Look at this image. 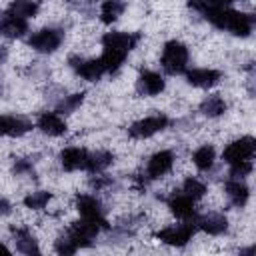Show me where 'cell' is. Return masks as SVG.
Masks as SVG:
<instances>
[{
	"label": "cell",
	"mask_w": 256,
	"mask_h": 256,
	"mask_svg": "<svg viewBox=\"0 0 256 256\" xmlns=\"http://www.w3.org/2000/svg\"><path fill=\"white\" fill-rule=\"evenodd\" d=\"M30 130H32V122L26 116H20V114L8 116V136L20 138V136H24Z\"/></svg>",
	"instance_id": "cell-26"
},
{
	"label": "cell",
	"mask_w": 256,
	"mask_h": 256,
	"mask_svg": "<svg viewBox=\"0 0 256 256\" xmlns=\"http://www.w3.org/2000/svg\"><path fill=\"white\" fill-rule=\"evenodd\" d=\"M28 32V22L24 18H18L10 14L8 10L0 14V36L4 38H20Z\"/></svg>",
	"instance_id": "cell-17"
},
{
	"label": "cell",
	"mask_w": 256,
	"mask_h": 256,
	"mask_svg": "<svg viewBox=\"0 0 256 256\" xmlns=\"http://www.w3.org/2000/svg\"><path fill=\"white\" fill-rule=\"evenodd\" d=\"M254 148H256V142L252 136H242L234 142H230L224 152H222V160L230 166V164H236V162H242V160H252L254 156Z\"/></svg>",
	"instance_id": "cell-8"
},
{
	"label": "cell",
	"mask_w": 256,
	"mask_h": 256,
	"mask_svg": "<svg viewBox=\"0 0 256 256\" xmlns=\"http://www.w3.org/2000/svg\"><path fill=\"white\" fill-rule=\"evenodd\" d=\"M230 2H234V0H206L208 6H228Z\"/></svg>",
	"instance_id": "cell-35"
},
{
	"label": "cell",
	"mask_w": 256,
	"mask_h": 256,
	"mask_svg": "<svg viewBox=\"0 0 256 256\" xmlns=\"http://www.w3.org/2000/svg\"><path fill=\"white\" fill-rule=\"evenodd\" d=\"M76 210H78V214L82 218L98 222L102 226V230L110 228V224H108V220L104 216V206H102V202L96 196H92V194H78L76 196Z\"/></svg>",
	"instance_id": "cell-6"
},
{
	"label": "cell",
	"mask_w": 256,
	"mask_h": 256,
	"mask_svg": "<svg viewBox=\"0 0 256 256\" xmlns=\"http://www.w3.org/2000/svg\"><path fill=\"white\" fill-rule=\"evenodd\" d=\"M196 230H198L196 220H184V224H172V226L158 230L156 238L164 244H170V246H184L192 240Z\"/></svg>",
	"instance_id": "cell-3"
},
{
	"label": "cell",
	"mask_w": 256,
	"mask_h": 256,
	"mask_svg": "<svg viewBox=\"0 0 256 256\" xmlns=\"http://www.w3.org/2000/svg\"><path fill=\"white\" fill-rule=\"evenodd\" d=\"M224 190H226V196L232 206H236V208L246 206V202L250 198V188L244 184L242 178H228L224 184Z\"/></svg>",
	"instance_id": "cell-19"
},
{
	"label": "cell",
	"mask_w": 256,
	"mask_h": 256,
	"mask_svg": "<svg viewBox=\"0 0 256 256\" xmlns=\"http://www.w3.org/2000/svg\"><path fill=\"white\" fill-rule=\"evenodd\" d=\"M14 172L16 174H28V172H32V162L30 160H18L14 164Z\"/></svg>",
	"instance_id": "cell-32"
},
{
	"label": "cell",
	"mask_w": 256,
	"mask_h": 256,
	"mask_svg": "<svg viewBox=\"0 0 256 256\" xmlns=\"http://www.w3.org/2000/svg\"><path fill=\"white\" fill-rule=\"evenodd\" d=\"M180 190H182L188 198H192V200L196 202V200H200V198L206 194V184H204V182H200L198 178H192V176H190V178H186V180H184V184H182V188H180Z\"/></svg>",
	"instance_id": "cell-28"
},
{
	"label": "cell",
	"mask_w": 256,
	"mask_h": 256,
	"mask_svg": "<svg viewBox=\"0 0 256 256\" xmlns=\"http://www.w3.org/2000/svg\"><path fill=\"white\" fill-rule=\"evenodd\" d=\"M0 252H4V254H8L10 250H8V246H6V244H2V242H0Z\"/></svg>",
	"instance_id": "cell-36"
},
{
	"label": "cell",
	"mask_w": 256,
	"mask_h": 256,
	"mask_svg": "<svg viewBox=\"0 0 256 256\" xmlns=\"http://www.w3.org/2000/svg\"><path fill=\"white\" fill-rule=\"evenodd\" d=\"M84 102V94L82 92H76V94H64L58 102H56V112L58 114H72L80 104Z\"/></svg>",
	"instance_id": "cell-27"
},
{
	"label": "cell",
	"mask_w": 256,
	"mask_h": 256,
	"mask_svg": "<svg viewBox=\"0 0 256 256\" xmlns=\"http://www.w3.org/2000/svg\"><path fill=\"white\" fill-rule=\"evenodd\" d=\"M200 112L208 118H216V116H222L226 112V102L222 96L218 94H212V96H206L202 102H200Z\"/></svg>",
	"instance_id": "cell-24"
},
{
	"label": "cell",
	"mask_w": 256,
	"mask_h": 256,
	"mask_svg": "<svg viewBox=\"0 0 256 256\" xmlns=\"http://www.w3.org/2000/svg\"><path fill=\"white\" fill-rule=\"evenodd\" d=\"M196 226L198 230L210 234V236H220L228 230V218L220 212H206L202 216H196Z\"/></svg>",
	"instance_id": "cell-15"
},
{
	"label": "cell",
	"mask_w": 256,
	"mask_h": 256,
	"mask_svg": "<svg viewBox=\"0 0 256 256\" xmlns=\"http://www.w3.org/2000/svg\"><path fill=\"white\" fill-rule=\"evenodd\" d=\"M62 40H64V32L60 28H42L28 38V46L36 52L52 54L60 48Z\"/></svg>",
	"instance_id": "cell-4"
},
{
	"label": "cell",
	"mask_w": 256,
	"mask_h": 256,
	"mask_svg": "<svg viewBox=\"0 0 256 256\" xmlns=\"http://www.w3.org/2000/svg\"><path fill=\"white\" fill-rule=\"evenodd\" d=\"M68 64L80 78H84L88 82H96L106 74V68H104L100 58H88L86 60V58H80V56H70Z\"/></svg>",
	"instance_id": "cell-7"
},
{
	"label": "cell",
	"mask_w": 256,
	"mask_h": 256,
	"mask_svg": "<svg viewBox=\"0 0 256 256\" xmlns=\"http://www.w3.org/2000/svg\"><path fill=\"white\" fill-rule=\"evenodd\" d=\"M0 136H8V116L0 114Z\"/></svg>",
	"instance_id": "cell-34"
},
{
	"label": "cell",
	"mask_w": 256,
	"mask_h": 256,
	"mask_svg": "<svg viewBox=\"0 0 256 256\" xmlns=\"http://www.w3.org/2000/svg\"><path fill=\"white\" fill-rule=\"evenodd\" d=\"M166 204H168L170 212H172L176 218H180V220H194V218H196V206H194V200L188 198L182 190L172 192V194L168 196Z\"/></svg>",
	"instance_id": "cell-11"
},
{
	"label": "cell",
	"mask_w": 256,
	"mask_h": 256,
	"mask_svg": "<svg viewBox=\"0 0 256 256\" xmlns=\"http://www.w3.org/2000/svg\"><path fill=\"white\" fill-rule=\"evenodd\" d=\"M36 128L48 136H62L66 132V122L62 118V114H58L56 110H46V112L38 114Z\"/></svg>",
	"instance_id": "cell-14"
},
{
	"label": "cell",
	"mask_w": 256,
	"mask_h": 256,
	"mask_svg": "<svg viewBox=\"0 0 256 256\" xmlns=\"http://www.w3.org/2000/svg\"><path fill=\"white\" fill-rule=\"evenodd\" d=\"M252 172V160H242L236 164H230V178H244Z\"/></svg>",
	"instance_id": "cell-31"
},
{
	"label": "cell",
	"mask_w": 256,
	"mask_h": 256,
	"mask_svg": "<svg viewBox=\"0 0 256 256\" xmlns=\"http://www.w3.org/2000/svg\"><path fill=\"white\" fill-rule=\"evenodd\" d=\"M124 10H126L124 0H104L100 4V20L104 24H112L124 14Z\"/></svg>",
	"instance_id": "cell-22"
},
{
	"label": "cell",
	"mask_w": 256,
	"mask_h": 256,
	"mask_svg": "<svg viewBox=\"0 0 256 256\" xmlns=\"http://www.w3.org/2000/svg\"><path fill=\"white\" fill-rule=\"evenodd\" d=\"M192 162H194V166H196L198 170L208 172V170L214 166V162H216V152H214V148H212L210 144H204V146L196 148L194 154H192Z\"/></svg>",
	"instance_id": "cell-23"
},
{
	"label": "cell",
	"mask_w": 256,
	"mask_h": 256,
	"mask_svg": "<svg viewBox=\"0 0 256 256\" xmlns=\"http://www.w3.org/2000/svg\"><path fill=\"white\" fill-rule=\"evenodd\" d=\"M112 162H114V154H112V152H108V150L88 152V158H86V166H84V170H88L90 174H100V172H104Z\"/></svg>",
	"instance_id": "cell-21"
},
{
	"label": "cell",
	"mask_w": 256,
	"mask_h": 256,
	"mask_svg": "<svg viewBox=\"0 0 256 256\" xmlns=\"http://www.w3.org/2000/svg\"><path fill=\"white\" fill-rule=\"evenodd\" d=\"M86 158H88V150L80 148V146H68L60 152L58 160L62 164V168L66 172H74V170H84L86 166Z\"/></svg>",
	"instance_id": "cell-16"
},
{
	"label": "cell",
	"mask_w": 256,
	"mask_h": 256,
	"mask_svg": "<svg viewBox=\"0 0 256 256\" xmlns=\"http://www.w3.org/2000/svg\"><path fill=\"white\" fill-rule=\"evenodd\" d=\"M164 86H166L164 76L158 74V72H154V70L140 72V76L136 80V90L142 96H158L164 90Z\"/></svg>",
	"instance_id": "cell-13"
},
{
	"label": "cell",
	"mask_w": 256,
	"mask_h": 256,
	"mask_svg": "<svg viewBox=\"0 0 256 256\" xmlns=\"http://www.w3.org/2000/svg\"><path fill=\"white\" fill-rule=\"evenodd\" d=\"M174 166V154L170 150H160L156 154L150 156L148 164H146V176L150 180H158L164 174H168Z\"/></svg>",
	"instance_id": "cell-12"
},
{
	"label": "cell",
	"mask_w": 256,
	"mask_h": 256,
	"mask_svg": "<svg viewBox=\"0 0 256 256\" xmlns=\"http://www.w3.org/2000/svg\"><path fill=\"white\" fill-rule=\"evenodd\" d=\"M54 250L58 252V254H62V256H70V254H74V252H78V244L64 232L58 240H56V244H54Z\"/></svg>",
	"instance_id": "cell-30"
},
{
	"label": "cell",
	"mask_w": 256,
	"mask_h": 256,
	"mask_svg": "<svg viewBox=\"0 0 256 256\" xmlns=\"http://www.w3.org/2000/svg\"><path fill=\"white\" fill-rule=\"evenodd\" d=\"M12 236H14V242H16V250L22 252V254H38L40 248H38V240L32 236V232L24 226H16L12 228Z\"/></svg>",
	"instance_id": "cell-20"
},
{
	"label": "cell",
	"mask_w": 256,
	"mask_h": 256,
	"mask_svg": "<svg viewBox=\"0 0 256 256\" xmlns=\"http://www.w3.org/2000/svg\"><path fill=\"white\" fill-rule=\"evenodd\" d=\"M10 210H12V204H10L6 198H2V196H0V216H6Z\"/></svg>",
	"instance_id": "cell-33"
},
{
	"label": "cell",
	"mask_w": 256,
	"mask_h": 256,
	"mask_svg": "<svg viewBox=\"0 0 256 256\" xmlns=\"http://www.w3.org/2000/svg\"><path fill=\"white\" fill-rule=\"evenodd\" d=\"M102 226L94 220H88V218H82V220H76L70 224V228L66 230V234L78 244V248H84V246H90L92 240L100 234Z\"/></svg>",
	"instance_id": "cell-9"
},
{
	"label": "cell",
	"mask_w": 256,
	"mask_h": 256,
	"mask_svg": "<svg viewBox=\"0 0 256 256\" xmlns=\"http://www.w3.org/2000/svg\"><path fill=\"white\" fill-rule=\"evenodd\" d=\"M188 58H190V52H188L186 44H182L178 40H170L162 48L160 62L168 74L176 76V74H184L188 70Z\"/></svg>",
	"instance_id": "cell-2"
},
{
	"label": "cell",
	"mask_w": 256,
	"mask_h": 256,
	"mask_svg": "<svg viewBox=\"0 0 256 256\" xmlns=\"http://www.w3.org/2000/svg\"><path fill=\"white\" fill-rule=\"evenodd\" d=\"M252 28H254V18H252L250 14L226 8V16H224L222 30H228V32L234 34V36L246 38V36H250Z\"/></svg>",
	"instance_id": "cell-10"
},
{
	"label": "cell",
	"mask_w": 256,
	"mask_h": 256,
	"mask_svg": "<svg viewBox=\"0 0 256 256\" xmlns=\"http://www.w3.org/2000/svg\"><path fill=\"white\" fill-rule=\"evenodd\" d=\"M52 194L46 192V190H36V192H30L26 198H24V206L30 208V210H42L48 206Z\"/></svg>",
	"instance_id": "cell-29"
},
{
	"label": "cell",
	"mask_w": 256,
	"mask_h": 256,
	"mask_svg": "<svg viewBox=\"0 0 256 256\" xmlns=\"http://www.w3.org/2000/svg\"><path fill=\"white\" fill-rule=\"evenodd\" d=\"M184 74H186L188 84L196 88H212L222 78V74L214 68H192V70H186Z\"/></svg>",
	"instance_id": "cell-18"
},
{
	"label": "cell",
	"mask_w": 256,
	"mask_h": 256,
	"mask_svg": "<svg viewBox=\"0 0 256 256\" xmlns=\"http://www.w3.org/2000/svg\"><path fill=\"white\" fill-rule=\"evenodd\" d=\"M140 40V34L136 32H106L102 36V64L106 68V72H116L122 62L126 60L128 52L132 48H136Z\"/></svg>",
	"instance_id": "cell-1"
},
{
	"label": "cell",
	"mask_w": 256,
	"mask_h": 256,
	"mask_svg": "<svg viewBox=\"0 0 256 256\" xmlns=\"http://www.w3.org/2000/svg\"><path fill=\"white\" fill-rule=\"evenodd\" d=\"M8 12L18 18H34L38 14V2L36 0H12L8 6Z\"/></svg>",
	"instance_id": "cell-25"
},
{
	"label": "cell",
	"mask_w": 256,
	"mask_h": 256,
	"mask_svg": "<svg viewBox=\"0 0 256 256\" xmlns=\"http://www.w3.org/2000/svg\"><path fill=\"white\" fill-rule=\"evenodd\" d=\"M166 126H168V116L166 114H152V116H146V118L134 122L128 128V136L134 138V140H144V138H150V136L162 132Z\"/></svg>",
	"instance_id": "cell-5"
}]
</instances>
